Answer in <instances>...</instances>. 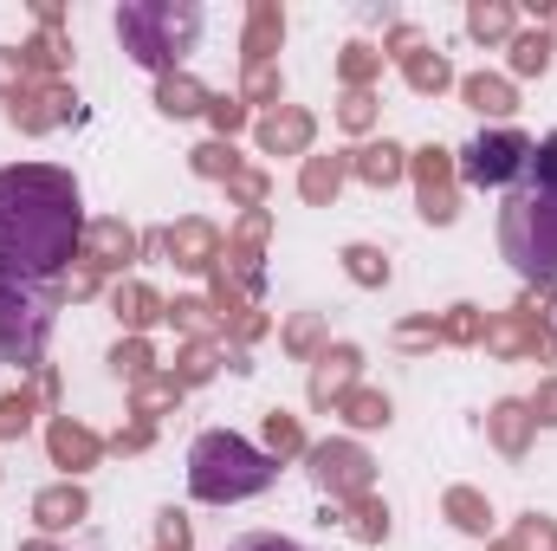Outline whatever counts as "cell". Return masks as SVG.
<instances>
[{
	"mask_svg": "<svg viewBox=\"0 0 557 551\" xmlns=\"http://www.w3.org/2000/svg\"><path fill=\"white\" fill-rule=\"evenodd\" d=\"M78 234H85V208L65 169L46 162L0 169V279H26V285L59 279L78 254Z\"/></svg>",
	"mask_w": 557,
	"mask_h": 551,
	"instance_id": "cell-1",
	"label": "cell"
},
{
	"mask_svg": "<svg viewBox=\"0 0 557 551\" xmlns=\"http://www.w3.org/2000/svg\"><path fill=\"white\" fill-rule=\"evenodd\" d=\"M499 241L525 279H557V137L532 149L525 182L499 215Z\"/></svg>",
	"mask_w": 557,
	"mask_h": 551,
	"instance_id": "cell-2",
	"label": "cell"
},
{
	"mask_svg": "<svg viewBox=\"0 0 557 551\" xmlns=\"http://www.w3.org/2000/svg\"><path fill=\"white\" fill-rule=\"evenodd\" d=\"M188 487H195V500H214V506L253 500L273 487V454H260L253 441H240L227 428H208L188 448Z\"/></svg>",
	"mask_w": 557,
	"mask_h": 551,
	"instance_id": "cell-3",
	"label": "cell"
},
{
	"mask_svg": "<svg viewBox=\"0 0 557 551\" xmlns=\"http://www.w3.org/2000/svg\"><path fill=\"white\" fill-rule=\"evenodd\" d=\"M46 338H52V298H46V285L0 279V364L33 370L39 351H46Z\"/></svg>",
	"mask_w": 557,
	"mask_h": 551,
	"instance_id": "cell-4",
	"label": "cell"
},
{
	"mask_svg": "<svg viewBox=\"0 0 557 551\" xmlns=\"http://www.w3.org/2000/svg\"><path fill=\"white\" fill-rule=\"evenodd\" d=\"M117 33H124V46L137 52L143 65H169L201 33V13L195 7H124L117 13Z\"/></svg>",
	"mask_w": 557,
	"mask_h": 551,
	"instance_id": "cell-5",
	"label": "cell"
},
{
	"mask_svg": "<svg viewBox=\"0 0 557 551\" xmlns=\"http://www.w3.org/2000/svg\"><path fill=\"white\" fill-rule=\"evenodd\" d=\"M525 162H532V143L519 131H493V137H473V149H467V182L506 188V182L525 175Z\"/></svg>",
	"mask_w": 557,
	"mask_h": 551,
	"instance_id": "cell-6",
	"label": "cell"
},
{
	"mask_svg": "<svg viewBox=\"0 0 557 551\" xmlns=\"http://www.w3.org/2000/svg\"><path fill=\"white\" fill-rule=\"evenodd\" d=\"M311 467H318V480H324V487L350 493V487H363V467H370V461H363L357 448H318V454H311Z\"/></svg>",
	"mask_w": 557,
	"mask_h": 551,
	"instance_id": "cell-7",
	"label": "cell"
},
{
	"mask_svg": "<svg viewBox=\"0 0 557 551\" xmlns=\"http://www.w3.org/2000/svg\"><path fill=\"white\" fill-rule=\"evenodd\" d=\"M467 98H473V111H512V91H506L499 78H473Z\"/></svg>",
	"mask_w": 557,
	"mask_h": 551,
	"instance_id": "cell-8",
	"label": "cell"
},
{
	"mask_svg": "<svg viewBox=\"0 0 557 551\" xmlns=\"http://www.w3.org/2000/svg\"><path fill=\"white\" fill-rule=\"evenodd\" d=\"M344 260H350V273L363 279V285H376V279H389V260H383L376 247H350Z\"/></svg>",
	"mask_w": 557,
	"mask_h": 551,
	"instance_id": "cell-9",
	"label": "cell"
},
{
	"mask_svg": "<svg viewBox=\"0 0 557 551\" xmlns=\"http://www.w3.org/2000/svg\"><path fill=\"white\" fill-rule=\"evenodd\" d=\"M39 513H46V526H65V519H78V513H85V500H78V493H46V500H39Z\"/></svg>",
	"mask_w": 557,
	"mask_h": 551,
	"instance_id": "cell-10",
	"label": "cell"
},
{
	"mask_svg": "<svg viewBox=\"0 0 557 551\" xmlns=\"http://www.w3.org/2000/svg\"><path fill=\"white\" fill-rule=\"evenodd\" d=\"M363 169H370V175H376V182H389V175H396V169H403V162H396V149H389V143H383V149H370V162H363Z\"/></svg>",
	"mask_w": 557,
	"mask_h": 551,
	"instance_id": "cell-11",
	"label": "cell"
},
{
	"mask_svg": "<svg viewBox=\"0 0 557 551\" xmlns=\"http://www.w3.org/2000/svg\"><path fill=\"white\" fill-rule=\"evenodd\" d=\"M227 551H298V546L278 539V532H253V539H240V546H227Z\"/></svg>",
	"mask_w": 557,
	"mask_h": 551,
	"instance_id": "cell-12",
	"label": "cell"
},
{
	"mask_svg": "<svg viewBox=\"0 0 557 551\" xmlns=\"http://www.w3.org/2000/svg\"><path fill=\"white\" fill-rule=\"evenodd\" d=\"M454 513H460V526H467V532H486V513H480L467 493H454Z\"/></svg>",
	"mask_w": 557,
	"mask_h": 551,
	"instance_id": "cell-13",
	"label": "cell"
},
{
	"mask_svg": "<svg viewBox=\"0 0 557 551\" xmlns=\"http://www.w3.org/2000/svg\"><path fill=\"white\" fill-rule=\"evenodd\" d=\"M519 72H545V39H539V46H532V39L519 46Z\"/></svg>",
	"mask_w": 557,
	"mask_h": 551,
	"instance_id": "cell-14",
	"label": "cell"
}]
</instances>
